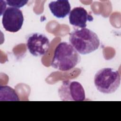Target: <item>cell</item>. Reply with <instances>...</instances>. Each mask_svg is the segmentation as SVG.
I'll use <instances>...</instances> for the list:
<instances>
[{"mask_svg":"<svg viewBox=\"0 0 121 121\" xmlns=\"http://www.w3.org/2000/svg\"><path fill=\"white\" fill-rule=\"evenodd\" d=\"M26 45L30 53L34 56H40L48 52L50 43L46 36L43 34L34 33L29 35Z\"/></svg>","mask_w":121,"mask_h":121,"instance_id":"cell-6","label":"cell"},{"mask_svg":"<svg viewBox=\"0 0 121 121\" xmlns=\"http://www.w3.org/2000/svg\"><path fill=\"white\" fill-rule=\"evenodd\" d=\"M24 20L23 13L19 9L9 7L3 13L2 24L7 31L15 33L21 29Z\"/></svg>","mask_w":121,"mask_h":121,"instance_id":"cell-5","label":"cell"},{"mask_svg":"<svg viewBox=\"0 0 121 121\" xmlns=\"http://www.w3.org/2000/svg\"><path fill=\"white\" fill-rule=\"evenodd\" d=\"M69 41L77 52L82 55L96 50L100 43L97 34L86 28L74 29L69 34Z\"/></svg>","mask_w":121,"mask_h":121,"instance_id":"cell-1","label":"cell"},{"mask_svg":"<svg viewBox=\"0 0 121 121\" xmlns=\"http://www.w3.org/2000/svg\"><path fill=\"white\" fill-rule=\"evenodd\" d=\"M6 2L7 4L10 7L19 8L26 4L28 0H6Z\"/></svg>","mask_w":121,"mask_h":121,"instance_id":"cell-10","label":"cell"},{"mask_svg":"<svg viewBox=\"0 0 121 121\" xmlns=\"http://www.w3.org/2000/svg\"><path fill=\"white\" fill-rule=\"evenodd\" d=\"M0 101H19L16 91L9 86H0Z\"/></svg>","mask_w":121,"mask_h":121,"instance_id":"cell-9","label":"cell"},{"mask_svg":"<svg viewBox=\"0 0 121 121\" xmlns=\"http://www.w3.org/2000/svg\"><path fill=\"white\" fill-rule=\"evenodd\" d=\"M80 56L71 44L63 42L56 47L51 62L54 69L63 71L74 68L80 61Z\"/></svg>","mask_w":121,"mask_h":121,"instance_id":"cell-2","label":"cell"},{"mask_svg":"<svg viewBox=\"0 0 121 121\" xmlns=\"http://www.w3.org/2000/svg\"><path fill=\"white\" fill-rule=\"evenodd\" d=\"M58 95L63 101H83L86 99L83 86L75 81H63L58 89Z\"/></svg>","mask_w":121,"mask_h":121,"instance_id":"cell-4","label":"cell"},{"mask_svg":"<svg viewBox=\"0 0 121 121\" xmlns=\"http://www.w3.org/2000/svg\"><path fill=\"white\" fill-rule=\"evenodd\" d=\"M50 10L53 15L58 18H63L70 12L71 7L69 1L58 0L52 1L48 4Z\"/></svg>","mask_w":121,"mask_h":121,"instance_id":"cell-8","label":"cell"},{"mask_svg":"<svg viewBox=\"0 0 121 121\" xmlns=\"http://www.w3.org/2000/svg\"><path fill=\"white\" fill-rule=\"evenodd\" d=\"M69 18L70 24L80 28H85L87 21L91 22L94 19L93 17L81 7L73 8L69 13Z\"/></svg>","mask_w":121,"mask_h":121,"instance_id":"cell-7","label":"cell"},{"mask_svg":"<svg viewBox=\"0 0 121 121\" xmlns=\"http://www.w3.org/2000/svg\"><path fill=\"white\" fill-rule=\"evenodd\" d=\"M121 83L119 72L111 68H104L98 70L94 77L96 89L104 94H112L119 88Z\"/></svg>","mask_w":121,"mask_h":121,"instance_id":"cell-3","label":"cell"}]
</instances>
